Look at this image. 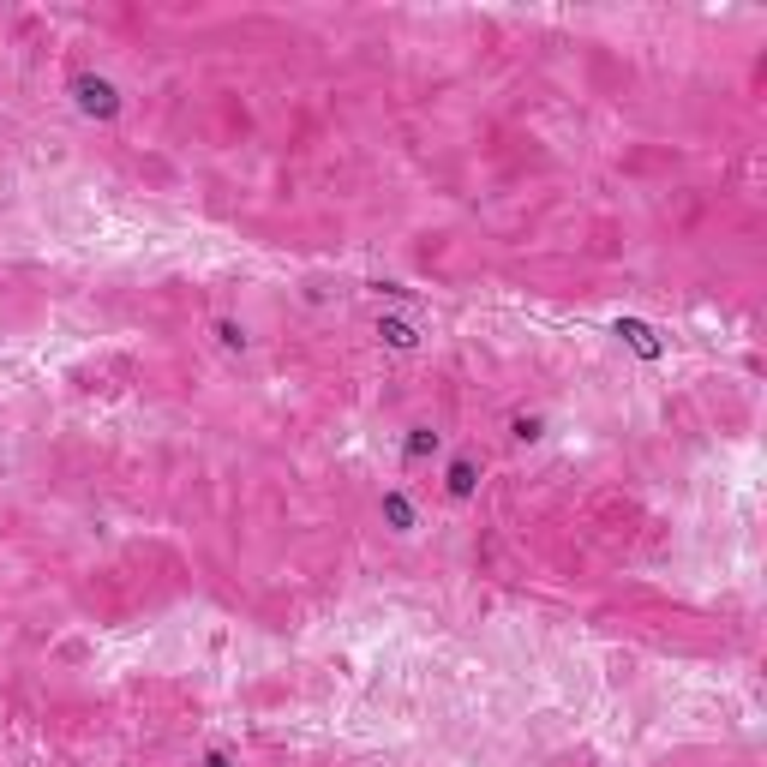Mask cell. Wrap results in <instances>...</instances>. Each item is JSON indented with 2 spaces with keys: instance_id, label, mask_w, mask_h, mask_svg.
<instances>
[{
  "instance_id": "1",
  "label": "cell",
  "mask_w": 767,
  "mask_h": 767,
  "mask_svg": "<svg viewBox=\"0 0 767 767\" xmlns=\"http://www.w3.org/2000/svg\"><path fill=\"white\" fill-rule=\"evenodd\" d=\"M66 90H72V108H78L84 120H102V126L120 120V108H126V96H120V84H114L108 72H78Z\"/></svg>"
},
{
  "instance_id": "2",
  "label": "cell",
  "mask_w": 767,
  "mask_h": 767,
  "mask_svg": "<svg viewBox=\"0 0 767 767\" xmlns=\"http://www.w3.org/2000/svg\"><path fill=\"white\" fill-rule=\"evenodd\" d=\"M480 474H486V462H480L474 450L444 456V498H450V504H468V498L480 492Z\"/></svg>"
},
{
  "instance_id": "3",
  "label": "cell",
  "mask_w": 767,
  "mask_h": 767,
  "mask_svg": "<svg viewBox=\"0 0 767 767\" xmlns=\"http://www.w3.org/2000/svg\"><path fill=\"white\" fill-rule=\"evenodd\" d=\"M378 516H384V528H390L396 540H414V534H420V504H414L402 486H384V492H378Z\"/></svg>"
},
{
  "instance_id": "4",
  "label": "cell",
  "mask_w": 767,
  "mask_h": 767,
  "mask_svg": "<svg viewBox=\"0 0 767 767\" xmlns=\"http://www.w3.org/2000/svg\"><path fill=\"white\" fill-rule=\"evenodd\" d=\"M438 456H444V432H438L432 420H420V426L402 432V462H408V468H426V462H438Z\"/></svg>"
},
{
  "instance_id": "5",
  "label": "cell",
  "mask_w": 767,
  "mask_h": 767,
  "mask_svg": "<svg viewBox=\"0 0 767 767\" xmlns=\"http://www.w3.org/2000/svg\"><path fill=\"white\" fill-rule=\"evenodd\" d=\"M378 342L396 348V354H414V348H420V330H414L408 318H390V312H384V318H378Z\"/></svg>"
},
{
  "instance_id": "6",
  "label": "cell",
  "mask_w": 767,
  "mask_h": 767,
  "mask_svg": "<svg viewBox=\"0 0 767 767\" xmlns=\"http://www.w3.org/2000/svg\"><path fill=\"white\" fill-rule=\"evenodd\" d=\"M216 342H222L228 354H246V348H252V336H246L240 318H216Z\"/></svg>"
},
{
  "instance_id": "7",
  "label": "cell",
  "mask_w": 767,
  "mask_h": 767,
  "mask_svg": "<svg viewBox=\"0 0 767 767\" xmlns=\"http://www.w3.org/2000/svg\"><path fill=\"white\" fill-rule=\"evenodd\" d=\"M540 432H546L540 414H516V420H510V438H516V444H540Z\"/></svg>"
},
{
  "instance_id": "8",
  "label": "cell",
  "mask_w": 767,
  "mask_h": 767,
  "mask_svg": "<svg viewBox=\"0 0 767 767\" xmlns=\"http://www.w3.org/2000/svg\"><path fill=\"white\" fill-rule=\"evenodd\" d=\"M204 767H234V756L228 750H204Z\"/></svg>"
}]
</instances>
